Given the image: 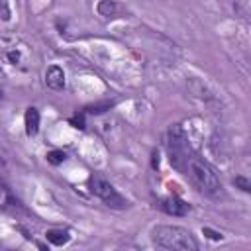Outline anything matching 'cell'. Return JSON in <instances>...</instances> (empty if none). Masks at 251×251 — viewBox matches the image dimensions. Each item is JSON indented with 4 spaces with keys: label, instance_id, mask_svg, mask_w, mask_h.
<instances>
[{
    "label": "cell",
    "instance_id": "1",
    "mask_svg": "<svg viewBox=\"0 0 251 251\" xmlns=\"http://www.w3.org/2000/svg\"><path fill=\"white\" fill-rule=\"evenodd\" d=\"M184 173L190 176L192 184H194L202 194H206V196H210V198H218V196L222 194V180H220L216 169H214L210 163H206L204 159H200V157H190L188 163H186V171H184Z\"/></svg>",
    "mask_w": 251,
    "mask_h": 251
},
{
    "label": "cell",
    "instance_id": "2",
    "mask_svg": "<svg viewBox=\"0 0 251 251\" xmlns=\"http://www.w3.org/2000/svg\"><path fill=\"white\" fill-rule=\"evenodd\" d=\"M151 239L153 245H157L159 249H171V251H196L198 249V241L194 239V235L180 227V226H157L151 231Z\"/></svg>",
    "mask_w": 251,
    "mask_h": 251
},
{
    "label": "cell",
    "instance_id": "3",
    "mask_svg": "<svg viewBox=\"0 0 251 251\" xmlns=\"http://www.w3.org/2000/svg\"><path fill=\"white\" fill-rule=\"evenodd\" d=\"M167 149H169V161H171V165L176 171L184 173L190 155H188L186 135H184V131H182V127L178 124H175V126L169 127V133H167Z\"/></svg>",
    "mask_w": 251,
    "mask_h": 251
},
{
    "label": "cell",
    "instance_id": "4",
    "mask_svg": "<svg viewBox=\"0 0 251 251\" xmlns=\"http://www.w3.org/2000/svg\"><path fill=\"white\" fill-rule=\"evenodd\" d=\"M90 192L94 194V196H98L106 206H110V208H118V210H122V208H126L127 206V200L106 180V178H102V176H92L90 178Z\"/></svg>",
    "mask_w": 251,
    "mask_h": 251
},
{
    "label": "cell",
    "instance_id": "5",
    "mask_svg": "<svg viewBox=\"0 0 251 251\" xmlns=\"http://www.w3.org/2000/svg\"><path fill=\"white\" fill-rule=\"evenodd\" d=\"M45 84L51 90H63L65 88V73H63V69L57 67V65L47 67V71H45Z\"/></svg>",
    "mask_w": 251,
    "mask_h": 251
},
{
    "label": "cell",
    "instance_id": "6",
    "mask_svg": "<svg viewBox=\"0 0 251 251\" xmlns=\"http://www.w3.org/2000/svg\"><path fill=\"white\" fill-rule=\"evenodd\" d=\"M159 206H161V210L167 212L169 216H184V214H188V204L182 202V200L176 198V196H171V198L161 200Z\"/></svg>",
    "mask_w": 251,
    "mask_h": 251
},
{
    "label": "cell",
    "instance_id": "7",
    "mask_svg": "<svg viewBox=\"0 0 251 251\" xmlns=\"http://www.w3.org/2000/svg\"><path fill=\"white\" fill-rule=\"evenodd\" d=\"M0 208L2 210H22L20 200L12 194V190L8 188V184L0 178Z\"/></svg>",
    "mask_w": 251,
    "mask_h": 251
},
{
    "label": "cell",
    "instance_id": "8",
    "mask_svg": "<svg viewBox=\"0 0 251 251\" xmlns=\"http://www.w3.org/2000/svg\"><path fill=\"white\" fill-rule=\"evenodd\" d=\"M24 120H25V133L27 135H35L37 129H39V112L35 108H27Z\"/></svg>",
    "mask_w": 251,
    "mask_h": 251
},
{
    "label": "cell",
    "instance_id": "9",
    "mask_svg": "<svg viewBox=\"0 0 251 251\" xmlns=\"http://www.w3.org/2000/svg\"><path fill=\"white\" fill-rule=\"evenodd\" d=\"M45 237H47V241H51L53 245H65V243L71 239V235H69L67 229H49V231L45 233Z\"/></svg>",
    "mask_w": 251,
    "mask_h": 251
},
{
    "label": "cell",
    "instance_id": "10",
    "mask_svg": "<svg viewBox=\"0 0 251 251\" xmlns=\"http://www.w3.org/2000/svg\"><path fill=\"white\" fill-rule=\"evenodd\" d=\"M114 12H116V4H114V2L102 0V2L98 4V14H100V16H112Z\"/></svg>",
    "mask_w": 251,
    "mask_h": 251
},
{
    "label": "cell",
    "instance_id": "11",
    "mask_svg": "<svg viewBox=\"0 0 251 251\" xmlns=\"http://www.w3.org/2000/svg\"><path fill=\"white\" fill-rule=\"evenodd\" d=\"M112 106H114V102H102V104H92V106H88V108H86V112H88V114H102V112L110 110Z\"/></svg>",
    "mask_w": 251,
    "mask_h": 251
},
{
    "label": "cell",
    "instance_id": "12",
    "mask_svg": "<svg viewBox=\"0 0 251 251\" xmlns=\"http://www.w3.org/2000/svg\"><path fill=\"white\" fill-rule=\"evenodd\" d=\"M47 161H49L51 165H59V163L65 161V153H63V151H49V153H47Z\"/></svg>",
    "mask_w": 251,
    "mask_h": 251
},
{
    "label": "cell",
    "instance_id": "13",
    "mask_svg": "<svg viewBox=\"0 0 251 251\" xmlns=\"http://www.w3.org/2000/svg\"><path fill=\"white\" fill-rule=\"evenodd\" d=\"M233 182H235V186H239L243 192H249V190H251V182H249L245 176H235Z\"/></svg>",
    "mask_w": 251,
    "mask_h": 251
},
{
    "label": "cell",
    "instance_id": "14",
    "mask_svg": "<svg viewBox=\"0 0 251 251\" xmlns=\"http://www.w3.org/2000/svg\"><path fill=\"white\" fill-rule=\"evenodd\" d=\"M0 18L4 22L10 20V4H8V0H0Z\"/></svg>",
    "mask_w": 251,
    "mask_h": 251
},
{
    "label": "cell",
    "instance_id": "15",
    "mask_svg": "<svg viewBox=\"0 0 251 251\" xmlns=\"http://www.w3.org/2000/svg\"><path fill=\"white\" fill-rule=\"evenodd\" d=\"M71 124H73L75 127L82 129V127H84V114H76V116H73V118H71Z\"/></svg>",
    "mask_w": 251,
    "mask_h": 251
},
{
    "label": "cell",
    "instance_id": "16",
    "mask_svg": "<svg viewBox=\"0 0 251 251\" xmlns=\"http://www.w3.org/2000/svg\"><path fill=\"white\" fill-rule=\"evenodd\" d=\"M202 233H206L210 239H222V233H218V231H214V229H210V227H204Z\"/></svg>",
    "mask_w": 251,
    "mask_h": 251
}]
</instances>
